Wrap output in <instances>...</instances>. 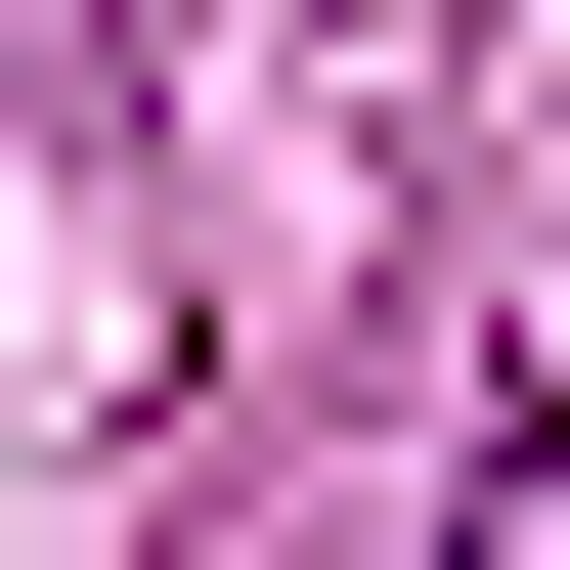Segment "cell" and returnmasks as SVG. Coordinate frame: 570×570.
<instances>
[{
    "mask_svg": "<svg viewBox=\"0 0 570 570\" xmlns=\"http://www.w3.org/2000/svg\"><path fill=\"white\" fill-rule=\"evenodd\" d=\"M439 570H570V395H527V439H483V527H439Z\"/></svg>",
    "mask_w": 570,
    "mask_h": 570,
    "instance_id": "6da1fadb",
    "label": "cell"
}]
</instances>
